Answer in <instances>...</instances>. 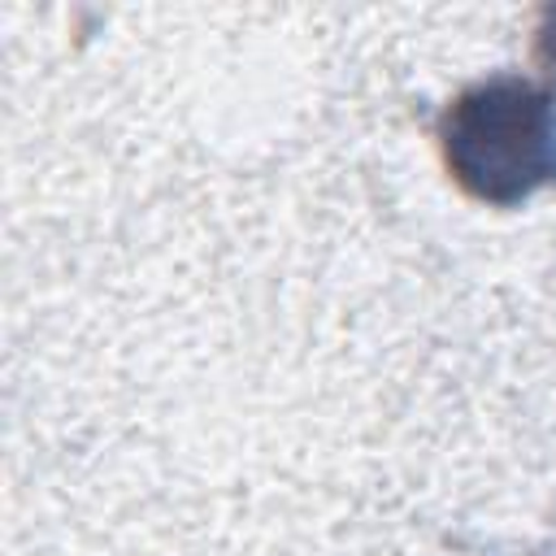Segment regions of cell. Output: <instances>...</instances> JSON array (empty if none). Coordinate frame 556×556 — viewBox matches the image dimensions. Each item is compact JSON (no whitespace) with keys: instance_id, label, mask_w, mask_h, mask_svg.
Segmentation results:
<instances>
[{"instance_id":"obj_1","label":"cell","mask_w":556,"mask_h":556,"mask_svg":"<svg viewBox=\"0 0 556 556\" xmlns=\"http://www.w3.org/2000/svg\"><path fill=\"white\" fill-rule=\"evenodd\" d=\"M439 143L473 200L513 208L556 182V100L517 74H495L447 104Z\"/></svg>"}]
</instances>
